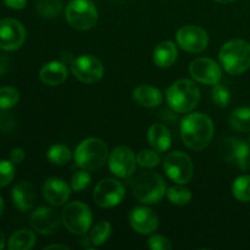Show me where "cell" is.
Wrapping results in <instances>:
<instances>
[{
	"instance_id": "1",
	"label": "cell",
	"mask_w": 250,
	"mask_h": 250,
	"mask_svg": "<svg viewBox=\"0 0 250 250\" xmlns=\"http://www.w3.org/2000/svg\"><path fill=\"white\" fill-rule=\"evenodd\" d=\"M181 137L187 148L200 151L209 146L214 137V124L202 112L189 114L182 120Z\"/></svg>"
},
{
	"instance_id": "2",
	"label": "cell",
	"mask_w": 250,
	"mask_h": 250,
	"mask_svg": "<svg viewBox=\"0 0 250 250\" xmlns=\"http://www.w3.org/2000/svg\"><path fill=\"white\" fill-rule=\"evenodd\" d=\"M166 100L171 109L180 114L190 112L200 100V90L190 80H180L166 90Z\"/></svg>"
},
{
	"instance_id": "3",
	"label": "cell",
	"mask_w": 250,
	"mask_h": 250,
	"mask_svg": "<svg viewBox=\"0 0 250 250\" xmlns=\"http://www.w3.org/2000/svg\"><path fill=\"white\" fill-rule=\"evenodd\" d=\"M220 62L231 75H241L250 68V44L243 39L227 42L220 50Z\"/></svg>"
},
{
	"instance_id": "4",
	"label": "cell",
	"mask_w": 250,
	"mask_h": 250,
	"mask_svg": "<svg viewBox=\"0 0 250 250\" xmlns=\"http://www.w3.org/2000/svg\"><path fill=\"white\" fill-rule=\"evenodd\" d=\"M109 159L107 146L102 139L88 138L81 142L75 150V161L78 167L87 171L99 170Z\"/></svg>"
},
{
	"instance_id": "5",
	"label": "cell",
	"mask_w": 250,
	"mask_h": 250,
	"mask_svg": "<svg viewBox=\"0 0 250 250\" xmlns=\"http://www.w3.org/2000/svg\"><path fill=\"white\" fill-rule=\"evenodd\" d=\"M133 194L144 204H156L166 193V185L163 177L153 171H146L136 176L132 183Z\"/></svg>"
},
{
	"instance_id": "6",
	"label": "cell",
	"mask_w": 250,
	"mask_h": 250,
	"mask_svg": "<svg viewBox=\"0 0 250 250\" xmlns=\"http://www.w3.org/2000/svg\"><path fill=\"white\" fill-rule=\"evenodd\" d=\"M66 21L71 27L80 31H88L97 26L98 11L89 0H72L65 11Z\"/></svg>"
},
{
	"instance_id": "7",
	"label": "cell",
	"mask_w": 250,
	"mask_h": 250,
	"mask_svg": "<svg viewBox=\"0 0 250 250\" xmlns=\"http://www.w3.org/2000/svg\"><path fill=\"white\" fill-rule=\"evenodd\" d=\"M61 217L66 229L77 236L87 233L92 225V212L89 207L81 202H72L66 205Z\"/></svg>"
},
{
	"instance_id": "8",
	"label": "cell",
	"mask_w": 250,
	"mask_h": 250,
	"mask_svg": "<svg viewBox=\"0 0 250 250\" xmlns=\"http://www.w3.org/2000/svg\"><path fill=\"white\" fill-rule=\"evenodd\" d=\"M164 170L166 175L177 185H186L193 177V163L183 151L168 153L164 159Z\"/></svg>"
},
{
	"instance_id": "9",
	"label": "cell",
	"mask_w": 250,
	"mask_h": 250,
	"mask_svg": "<svg viewBox=\"0 0 250 250\" xmlns=\"http://www.w3.org/2000/svg\"><path fill=\"white\" fill-rule=\"evenodd\" d=\"M125 187L115 178H104L94 188L93 199L100 208H114L124 200Z\"/></svg>"
},
{
	"instance_id": "10",
	"label": "cell",
	"mask_w": 250,
	"mask_h": 250,
	"mask_svg": "<svg viewBox=\"0 0 250 250\" xmlns=\"http://www.w3.org/2000/svg\"><path fill=\"white\" fill-rule=\"evenodd\" d=\"M71 71L80 82L92 84L104 76V66L102 61L93 55H81L71 63Z\"/></svg>"
},
{
	"instance_id": "11",
	"label": "cell",
	"mask_w": 250,
	"mask_h": 250,
	"mask_svg": "<svg viewBox=\"0 0 250 250\" xmlns=\"http://www.w3.org/2000/svg\"><path fill=\"white\" fill-rule=\"evenodd\" d=\"M176 41L183 50L188 53H202L209 43V37L204 28L195 24H188L178 29Z\"/></svg>"
},
{
	"instance_id": "12",
	"label": "cell",
	"mask_w": 250,
	"mask_h": 250,
	"mask_svg": "<svg viewBox=\"0 0 250 250\" xmlns=\"http://www.w3.org/2000/svg\"><path fill=\"white\" fill-rule=\"evenodd\" d=\"M136 155L127 146H117L109 156V168L116 177L129 178L136 171Z\"/></svg>"
},
{
	"instance_id": "13",
	"label": "cell",
	"mask_w": 250,
	"mask_h": 250,
	"mask_svg": "<svg viewBox=\"0 0 250 250\" xmlns=\"http://www.w3.org/2000/svg\"><path fill=\"white\" fill-rule=\"evenodd\" d=\"M26 39L23 24L15 19H4L0 21V49L12 51L19 49Z\"/></svg>"
},
{
	"instance_id": "14",
	"label": "cell",
	"mask_w": 250,
	"mask_h": 250,
	"mask_svg": "<svg viewBox=\"0 0 250 250\" xmlns=\"http://www.w3.org/2000/svg\"><path fill=\"white\" fill-rule=\"evenodd\" d=\"M189 73L197 82L215 85L221 81L222 71L216 61L209 58H199L189 65Z\"/></svg>"
},
{
	"instance_id": "15",
	"label": "cell",
	"mask_w": 250,
	"mask_h": 250,
	"mask_svg": "<svg viewBox=\"0 0 250 250\" xmlns=\"http://www.w3.org/2000/svg\"><path fill=\"white\" fill-rule=\"evenodd\" d=\"M60 215L50 208L41 207L31 215V225L34 231L41 234H54L60 227Z\"/></svg>"
},
{
	"instance_id": "16",
	"label": "cell",
	"mask_w": 250,
	"mask_h": 250,
	"mask_svg": "<svg viewBox=\"0 0 250 250\" xmlns=\"http://www.w3.org/2000/svg\"><path fill=\"white\" fill-rule=\"evenodd\" d=\"M222 155L227 163L233 164L241 170H246L248 167L250 149L244 141L236 138L226 139L222 149Z\"/></svg>"
},
{
	"instance_id": "17",
	"label": "cell",
	"mask_w": 250,
	"mask_h": 250,
	"mask_svg": "<svg viewBox=\"0 0 250 250\" xmlns=\"http://www.w3.org/2000/svg\"><path fill=\"white\" fill-rule=\"evenodd\" d=\"M129 224L139 234H150L158 229V216L151 209L146 207L134 208L129 214Z\"/></svg>"
},
{
	"instance_id": "18",
	"label": "cell",
	"mask_w": 250,
	"mask_h": 250,
	"mask_svg": "<svg viewBox=\"0 0 250 250\" xmlns=\"http://www.w3.org/2000/svg\"><path fill=\"white\" fill-rule=\"evenodd\" d=\"M71 194L67 183L60 178H49L43 187V195L53 207H61L68 200Z\"/></svg>"
},
{
	"instance_id": "19",
	"label": "cell",
	"mask_w": 250,
	"mask_h": 250,
	"mask_svg": "<svg viewBox=\"0 0 250 250\" xmlns=\"http://www.w3.org/2000/svg\"><path fill=\"white\" fill-rule=\"evenodd\" d=\"M36 188L29 182H20L12 189V200L20 211L26 212L33 208L36 203Z\"/></svg>"
},
{
	"instance_id": "20",
	"label": "cell",
	"mask_w": 250,
	"mask_h": 250,
	"mask_svg": "<svg viewBox=\"0 0 250 250\" xmlns=\"http://www.w3.org/2000/svg\"><path fill=\"white\" fill-rule=\"evenodd\" d=\"M39 77L42 82L46 85H51V87L60 85L67 78V68L60 61H50L42 67Z\"/></svg>"
},
{
	"instance_id": "21",
	"label": "cell",
	"mask_w": 250,
	"mask_h": 250,
	"mask_svg": "<svg viewBox=\"0 0 250 250\" xmlns=\"http://www.w3.org/2000/svg\"><path fill=\"white\" fill-rule=\"evenodd\" d=\"M148 142L154 150L158 153H164L170 149L172 137H171L170 131L164 125L155 124L149 128Z\"/></svg>"
},
{
	"instance_id": "22",
	"label": "cell",
	"mask_w": 250,
	"mask_h": 250,
	"mask_svg": "<svg viewBox=\"0 0 250 250\" xmlns=\"http://www.w3.org/2000/svg\"><path fill=\"white\" fill-rule=\"evenodd\" d=\"M133 100L144 107H156L163 102V93L155 87L142 84L133 90Z\"/></svg>"
},
{
	"instance_id": "23",
	"label": "cell",
	"mask_w": 250,
	"mask_h": 250,
	"mask_svg": "<svg viewBox=\"0 0 250 250\" xmlns=\"http://www.w3.org/2000/svg\"><path fill=\"white\" fill-rule=\"evenodd\" d=\"M153 60L159 67H170L177 60V48L171 41H164L155 46Z\"/></svg>"
},
{
	"instance_id": "24",
	"label": "cell",
	"mask_w": 250,
	"mask_h": 250,
	"mask_svg": "<svg viewBox=\"0 0 250 250\" xmlns=\"http://www.w3.org/2000/svg\"><path fill=\"white\" fill-rule=\"evenodd\" d=\"M36 244V234L29 229H20L9 239L7 248L10 250H29Z\"/></svg>"
},
{
	"instance_id": "25",
	"label": "cell",
	"mask_w": 250,
	"mask_h": 250,
	"mask_svg": "<svg viewBox=\"0 0 250 250\" xmlns=\"http://www.w3.org/2000/svg\"><path fill=\"white\" fill-rule=\"evenodd\" d=\"M229 124L236 131H250V107H239L234 110L229 117Z\"/></svg>"
},
{
	"instance_id": "26",
	"label": "cell",
	"mask_w": 250,
	"mask_h": 250,
	"mask_svg": "<svg viewBox=\"0 0 250 250\" xmlns=\"http://www.w3.org/2000/svg\"><path fill=\"white\" fill-rule=\"evenodd\" d=\"M36 7L44 19H56L62 11V4L59 0H38Z\"/></svg>"
},
{
	"instance_id": "27",
	"label": "cell",
	"mask_w": 250,
	"mask_h": 250,
	"mask_svg": "<svg viewBox=\"0 0 250 250\" xmlns=\"http://www.w3.org/2000/svg\"><path fill=\"white\" fill-rule=\"evenodd\" d=\"M46 158L54 165L63 166L71 160V150L63 144H55V146H50L46 153Z\"/></svg>"
},
{
	"instance_id": "28",
	"label": "cell",
	"mask_w": 250,
	"mask_h": 250,
	"mask_svg": "<svg viewBox=\"0 0 250 250\" xmlns=\"http://www.w3.org/2000/svg\"><path fill=\"white\" fill-rule=\"evenodd\" d=\"M111 234V225L107 221H100L93 227L89 234V241L93 246H103Z\"/></svg>"
},
{
	"instance_id": "29",
	"label": "cell",
	"mask_w": 250,
	"mask_h": 250,
	"mask_svg": "<svg viewBox=\"0 0 250 250\" xmlns=\"http://www.w3.org/2000/svg\"><path fill=\"white\" fill-rule=\"evenodd\" d=\"M232 193L234 198L242 203L250 202V176L243 175L236 178L232 186Z\"/></svg>"
},
{
	"instance_id": "30",
	"label": "cell",
	"mask_w": 250,
	"mask_h": 250,
	"mask_svg": "<svg viewBox=\"0 0 250 250\" xmlns=\"http://www.w3.org/2000/svg\"><path fill=\"white\" fill-rule=\"evenodd\" d=\"M166 194H167L168 200L172 204L178 205V207L187 205L192 200V192L188 188L183 187L182 185L173 186V187L168 188Z\"/></svg>"
},
{
	"instance_id": "31",
	"label": "cell",
	"mask_w": 250,
	"mask_h": 250,
	"mask_svg": "<svg viewBox=\"0 0 250 250\" xmlns=\"http://www.w3.org/2000/svg\"><path fill=\"white\" fill-rule=\"evenodd\" d=\"M20 100V92L14 87L0 88V110L14 107Z\"/></svg>"
},
{
	"instance_id": "32",
	"label": "cell",
	"mask_w": 250,
	"mask_h": 250,
	"mask_svg": "<svg viewBox=\"0 0 250 250\" xmlns=\"http://www.w3.org/2000/svg\"><path fill=\"white\" fill-rule=\"evenodd\" d=\"M160 163V156H159L158 151L149 150V149H143L137 154V164L142 167L146 168H153L159 165Z\"/></svg>"
},
{
	"instance_id": "33",
	"label": "cell",
	"mask_w": 250,
	"mask_h": 250,
	"mask_svg": "<svg viewBox=\"0 0 250 250\" xmlns=\"http://www.w3.org/2000/svg\"><path fill=\"white\" fill-rule=\"evenodd\" d=\"M212 100L220 107H226L231 102V93L227 89L226 85L221 83H216L212 89Z\"/></svg>"
},
{
	"instance_id": "34",
	"label": "cell",
	"mask_w": 250,
	"mask_h": 250,
	"mask_svg": "<svg viewBox=\"0 0 250 250\" xmlns=\"http://www.w3.org/2000/svg\"><path fill=\"white\" fill-rule=\"evenodd\" d=\"M92 182V177H90L89 172L87 170H81L75 172V175L72 176V180H71V188H72L75 192H82Z\"/></svg>"
},
{
	"instance_id": "35",
	"label": "cell",
	"mask_w": 250,
	"mask_h": 250,
	"mask_svg": "<svg viewBox=\"0 0 250 250\" xmlns=\"http://www.w3.org/2000/svg\"><path fill=\"white\" fill-rule=\"evenodd\" d=\"M15 177V166L10 160H0V188L9 185Z\"/></svg>"
},
{
	"instance_id": "36",
	"label": "cell",
	"mask_w": 250,
	"mask_h": 250,
	"mask_svg": "<svg viewBox=\"0 0 250 250\" xmlns=\"http://www.w3.org/2000/svg\"><path fill=\"white\" fill-rule=\"evenodd\" d=\"M149 248L153 250H170L172 249V244L168 241L166 237L160 236V234H155L151 236L148 241Z\"/></svg>"
},
{
	"instance_id": "37",
	"label": "cell",
	"mask_w": 250,
	"mask_h": 250,
	"mask_svg": "<svg viewBox=\"0 0 250 250\" xmlns=\"http://www.w3.org/2000/svg\"><path fill=\"white\" fill-rule=\"evenodd\" d=\"M16 127V120L9 112L0 111V131L5 133H10Z\"/></svg>"
},
{
	"instance_id": "38",
	"label": "cell",
	"mask_w": 250,
	"mask_h": 250,
	"mask_svg": "<svg viewBox=\"0 0 250 250\" xmlns=\"http://www.w3.org/2000/svg\"><path fill=\"white\" fill-rule=\"evenodd\" d=\"M24 156H26V154H24L23 149L15 148L12 149L11 153H10V161H11L14 165H16V164H21L22 161L24 160Z\"/></svg>"
},
{
	"instance_id": "39",
	"label": "cell",
	"mask_w": 250,
	"mask_h": 250,
	"mask_svg": "<svg viewBox=\"0 0 250 250\" xmlns=\"http://www.w3.org/2000/svg\"><path fill=\"white\" fill-rule=\"evenodd\" d=\"M5 5L10 9L14 10H22L26 7L27 0H4Z\"/></svg>"
},
{
	"instance_id": "40",
	"label": "cell",
	"mask_w": 250,
	"mask_h": 250,
	"mask_svg": "<svg viewBox=\"0 0 250 250\" xmlns=\"http://www.w3.org/2000/svg\"><path fill=\"white\" fill-rule=\"evenodd\" d=\"M10 67V60L7 56L0 55V76L5 75L9 71Z\"/></svg>"
},
{
	"instance_id": "41",
	"label": "cell",
	"mask_w": 250,
	"mask_h": 250,
	"mask_svg": "<svg viewBox=\"0 0 250 250\" xmlns=\"http://www.w3.org/2000/svg\"><path fill=\"white\" fill-rule=\"evenodd\" d=\"M49 249H63V250H68V248L66 246H60V244H53V246H48L45 248V250Z\"/></svg>"
},
{
	"instance_id": "42",
	"label": "cell",
	"mask_w": 250,
	"mask_h": 250,
	"mask_svg": "<svg viewBox=\"0 0 250 250\" xmlns=\"http://www.w3.org/2000/svg\"><path fill=\"white\" fill-rule=\"evenodd\" d=\"M5 246V236L1 231H0V250L4 248Z\"/></svg>"
},
{
	"instance_id": "43",
	"label": "cell",
	"mask_w": 250,
	"mask_h": 250,
	"mask_svg": "<svg viewBox=\"0 0 250 250\" xmlns=\"http://www.w3.org/2000/svg\"><path fill=\"white\" fill-rule=\"evenodd\" d=\"M2 211H4V202H2V198L0 197V217H1Z\"/></svg>"
},
{
	"instance_id": "44",
	"label": "cell",
	"mask_w": 250,
	"mask_h": 250,
	"mask_svg": "<svg viewBox=\"0 0 250 250\" xmlns=\"http://www.w3.org/2000/svg\"><path fill=\"white\" fill-rule=\"evenodd\" d=\"M215 1L220 2V4H229V2L234 1V0H215Z\"/></svg>"
}]
</instances>
